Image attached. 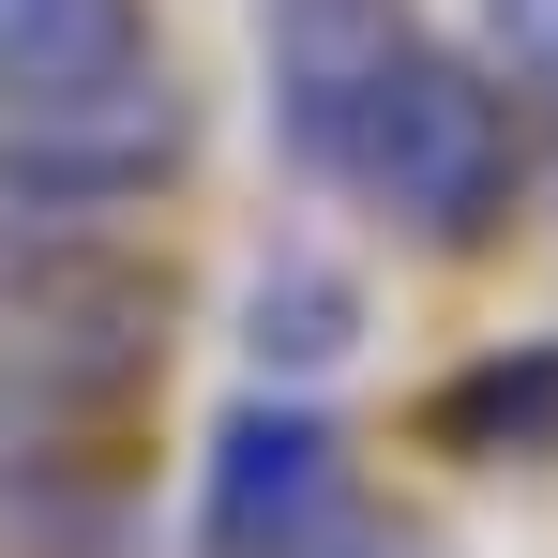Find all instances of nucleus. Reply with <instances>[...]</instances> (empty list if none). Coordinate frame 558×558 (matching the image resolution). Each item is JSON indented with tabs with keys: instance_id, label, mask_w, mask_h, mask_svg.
I'll list each match as a JSON object with an SVG mask.
<instances>
[{
	"instance_id": "1",
	"label": "nucleus",
	"mask_w": 558,
	"mask_h": 558,
	"mask_svg": "<svg viewBox=\"0 0 558 558\" xmlns=\"http://www.w3.org/2000/svg\"><path fill=\"white\" fill-rule=\"evenodd\" d=\"M544 151H558V136H544V106L513 92V61L423 15L408 61L348 106L317 196H363L377 227L423 242V257H483V242H513V211L544 196Z\"/></svg>"
},
{
	"instance_id": "2",
	"label": "nucleus",
	"mask_w": 558,
	"mask_h": 558,
	"mask_svg": "<svg viewBox=\"0 0 558 558\" xmlns=\"http://www.w3.org/2000/svg\"><path fill=\"white\" fill-rule=\"evenodd\" d=\"M348 498H363V483H348V423H332L317 392L257 377V392L211 423V453H196V558H302Z\"/></svg>"
},
{
	"instance_id": "3",
	"label": "nucleus",
	"mask_w": 558,
	"mask_h": 558,
	"mask_svg": "<svg viewBox=\"0 0 558 558\" xmlns=\"http://www.w3.org/2000/svg\"><path fill=\"white\" fill-rule=\"evenodd\" d=\"M151 92H182L151 0H0V136L121 121V106H151Z\"/></svg>"
},
{
	"instance_id": "4",
	"label": "nucleus",
	"mask_w": 558,
	"mask_h": 558,
	"mask_svg": "<svg viewBox=\"0 0 558 558\" xmlns=\"http://www.w3.org/2000/svg\"><path fill=\"white\" fill-rule=\"evenodd\" d=\"M408 31H423V0H257V106H272V151L302 182L332 167L348 106L408 61Z\"/></svg>"
},
{
	"instance_id": "5",
	"label": "nucleus",
	"mask_w": 558,
	"mask_h": 558,
	"mask_svg": "<svg viewBox=\"0 0 558 558\" xmlns=\"http://www.w3.org/2000/svg\"><path fill=\"white\" fill-rule=\"evenodd\" d=\"M423 453H453V468H558V332L468 348L423 392Z\"/></svg>"
},
{
	"instance_id": "6",
	"label": "nucleus",
	"mask_w": 558,
	"mask_h": 558,
	"mask_svg": "<svg viewBox=\"0 0 558 558\" xmlns=\"http://www.w3.org/2000/svg\"><path fill=\"white\" fill-rule=\"evenodd\" d=\"M363 348V272H332L317 242H287V257H257V287H242V363L257 377H332Z\"/></svg>"
},
{
	"instance_id": "7",
	"label": "nucleus",
	"mask_w": 558,
	"mask_h": 558,
	"mask_svg": "<svg viewBox=\"0 0 558 558\" xmlns=\"http://www.w3.org/2000/svg\"><path fill=\"white\" fill-rule=\"evenodd\" d=\"M498 61H513V92L544 106V136H558V0H498Z\"/></svg>"
}]
</instances>
